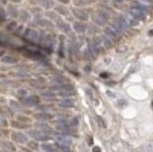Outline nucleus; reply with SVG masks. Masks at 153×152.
I'll return each instance as SVG.
<instances>
[{
    "label": "nucleus",
    "mask_w": 153,
    "mask_h": 152,
    "mask_svg": "<svg viewBox=\"0 0 153 152\" xmlns=\"http://www.w3.org/2000/svg\"><path fill=\"white\" fill-rule=\"evenodd\" d=\"M51 90L55 91L60 97H69L74 94V85L71 84H63V85H57L55 87H52Z\"/></svg>",
    "instance_id": "obj_1"
},
{
    "label": "nucleus",
    "mask_w": 153,
    "mask_h": 152,
    "mask_svg": "<svg viewBox=\"0 0 153 152\" xmlns=\"http://www.w3.org/2000/svg\"><path fill=\"white\" fill-rule=\"evenodd\" d=\"M24 38L25 41H27L32 43H39L42 37V32H39L36 29L26 28L24 32Z\"/></svg>",
    "instance_id": "obj_2"
},
{
    "label": "nucleus",
    "mask_w": 153,
    "mask_h": 152,
    "mask_svg": "<svg viewBox=\"0 0 153 152\" xmlns=\"http://www.w3.org/2000/svg\"><path fill=\"white\" fill-rule=\"evenodd\" d=\"M28 135L33 138L36 141H39V142H46L51 139L50 135L44 133L43 131H42L41 130H30L27 131Z\"/></svg>",
    "instance_id": "obj_3"
},
{
    "label": "nucleus",
    "mask_w": 153,
    "mask_h": 152,
    "mask_svg": "<svg viewBox=\"0 0 153 152\" xmlns=\"http://www.w3.org/2000/svg\"><path fill=\"white\" fill-rule=\"evenodd\" d=\"M20 102L25 106H28V107H32V106H36L39 103L41 100H39V97L37 95H31V96H25L23 97L22 99H20Z\"/></svg>",
    "instance_id": "obj_4"
},
{
    "label": "nucleus",
    "mask_w": 153,
    "mask_h": 152,
    "mask_svg": "<svg viewBox=\"0 0 153 152\" xmlns=\"http://www.w3.org/2000/svg\"><path fill=\"white\" fill-rule=\"evenodd\" d=\"M23 55L25 57L35 59V60H42L45 57L42 52H39L38 50H32V49H25V51L23 52Z\"/></svg>",
    "instance_id": "obj_5"
},
{
    "label": "nucleus",
    "mask_w": 153,
    "mask_h": 152,
    "mask_svg": "<svg viewBox=\"0 0 153 152\" xmlns=\"http://www.w3.org/2000/svg\"><path fill=\"white\" fill-rule=\"evenodd\" d=\"M114 27L119 31V32H122L126 29H128L129 27V24L128 21L126 20L123 16H118L116 20H115V24L113 25Z\"/></svg>",
    "instance_id": "obj_6"
},
{
    "label": "nucleus",
    "mask_w": 153,
    "mask_h": 152,
    "mask_svg": "<svg viewBox=\"0 0 153 152\" xmlns=\"http://www.w3.org/2000/svg\"><path fill=\"white\" fill-rule=\"evenodd\" d=\"M10 138L13 142L18 143V144H27L28 142V138L25 134H24L23 133H19V131H12L10 134Z\"/></svg>",
    "instance_id": "obj_7"
},
{
    "label": "nucleus",
    "mask_w": 153,
    "mask_h": 152,
    "mask_svg": "<svg viewBox=\"0 0 153 152\" xmlns=\"http://www.w3.org/2000/svg\"><path fill=\"white\" fill-rule=\"evenodd\" d=\"M92 20L95 24H97L98 25H101V26L105 25L107 24V16H106L103 12H101V11L93 13Z\"/></svg>",
    "instance_id": "obj_8"
},
{
    "label": "nucleus",
    "mask_w": 153,
    "mask_h": 152,
    "mask_svg": "<svg viewBox=\"0 0 153 152\" xmlns=\"http://www.w3.org/2000/svg\"><path fill=\"white\" fill-rule=\"evenodd\" d=\"M35 127L39 130H41L42 131H43L44 133L48 134V135H52V134H55L56 131L55 130L53 129L52 127H50L48 124L43 123V122H37L35 123Z\"/></svg>",
    "instance_id": "obj_9"
},
{
    "label": "nucleus",
    "mask_w": 153,
    "mask_h": 152,
    "mask_svg": "<svg viewBox=\"0 0 153 152\" xmlns=\"http://www.w3.org/2000/svg\"><path fill=\"white\" fill-rule=\"evenodd\" d=\"M130 13H131V15L136 20H144L146 18L145 11L141 10L140 8H138V7L137 8H131L130 10Z\"/></svg>",
    "instance_id": "obj_10"
},
{
    "label": "nucleus",
    "mask_w": 153,
    "mask_h": 152,
    "mask_svg": "<svg viewBox=\"0 0 153 152\" xmlns=\"http://www.w3.org/2000/svg\"><path fill=\"white\" fill-rule=\"evenodd\" d=\"M105 34L107 35L109 38H111L112 39H114V41H116V39H118L119 37V34H120V32L117 31L114 26H108V27L105 28Z\"/></svg>",
    "instance_id": "obj_11"
},
{
    "label": "nucleus",
    "mask_w": 153,
    "mask_h": 152,
    "mask_svg": "<svg viewBox=\"0 0 153 152\" xmlns=\"http://www.w3.org/2000/svg\"><path fill=\"white\" fill-rule=\"evenodd\" d=\"M72 13H74V15L77 19L82 20V21H86V20L88 19V13L85 10H80V9H72Z\"/></svg>",
    "instance_id": "obj_12"
},
{
    "label": "nucleus",
    "mask_w": 153,
    "mask_h": 152,
    "mask_svg": "<svg viewBox=\"0 0 153 152\" xmlns=\"http://www.w3.org/2000/svg\"><path fill=\"white\" fill-rule=\"evenodd\" d=\"M0 115L5 117H12L14 116V110L6 105H0Z\"/></svg>",
    "instance_id": "obj_13"
},
{
    "label": "nucleus",
    "mask_w": 153,
    "mask_h": 152,
    "mask_svg": "<svg viewBox=\"0 0 153 152\" xmlns=\"http://www.w3.org/2000/svg\"><path fill=\"white\" fill-rule=\"evenodd\" d=\"M56 26L58 27V29H60L62 32L68 33V32L71 31V26H70V24L68 23H66L65 21H63L62 19L58 18L56 21Z\"/></svg>",
    "instance_id": "obj_14"
},
{
    "label": "nucleus",
    "mask_w": 153,
    "mask_h": 152,
    "mask_svg": "<svg viewBox=\"0 0 153 152\" xmlns=\"http://www.w3.org/2000/svg\"><path fill=\"white\" fill-rule=\"evenodd\" d=\"M0 148L4 151H15V146L11 142L5 141V140H0Z\"/></svg>",
    "instance_id": "obj_15"
},
{
    "label": "nucleus",
    "mask_w": 153,
    "mask_h": 152,
    "mask_svg": "<svg viewBox=\"0 0 153 152\" xmlns=\"http://www.w3.org/2000/svg\"><path fill=\"white\" fill-rule=\"evenodd\" d=\"M33 116H34L36 119L41 120V121H46V120L52 119V115H50L49 113H46V112H42V113L34 114Z\"/></svg>",
    "instance_id": "obj_16"
},
{
    "label": "nucleus",
    "mask_w": 153,
    "mask_h": 152,
    "mask_svg": "<svg viewBox=\"0 0 153 152\" xmlns=\"http://www.w3.org/2000/svg\"><path fill=\"white\" fill-rule=\"evenodd\" d=\"M34 22H35L38 25L42 26V27H46V26H52L51 22H49L48 20H46V19L42 18L41 16H35V18H34Z\"/></svg>",
    "instance_id": "obj_17"
},
{
    "label": "nucleus",
    "mask_w": 153,
    "mask_h": 152,
    "mask_svg": "<svg viewBox=\"0 0 153 152\" xmlns=\"http://www.w3.org/2000/svg\"><path fill=\"white\" fill-rule=\"evenodd\" d=\"M56 141L57 143H60V144H63V145H66V146H71L72 144V141L70 139L69 137L65 136V135H61V134H58L56 136Z\"/></svg>",
    "instance_id": "obj_18"
},
{
    "label": "nucleus",
    "mask_w": 153,
    "mask_h": 152,
    "mask_svg": "<svg viewBox=\"0 0 153 152\" xmlns=\"http://www.w3.org/2000/svg\"><path fill=\"white\" fill-rule=\"evenodd\" d=\"M10 125H11V127L15 128V129H20V130H25V129H27L30 127V125H28L27 123L19 122V121H15V120H11Z\"/></svg>",
    "instance_id": "obj_19"
},
{
    "label": "nucleus",
    "mask_w": 153,
    "mask_h": 152,
    "mask_svg": "<svg viewBox=\"0 0 153 152\" xmlns=\"http://www.w3.org/2000/svg\"><path fill=\"white\" fill-rule=\"evenodd\" d=\"M74 28L78 33H83L88 29V25L83 22H75L74 24Z\"/></svg>",
    "instance_id": "obj_20"
},
{
    "label": "nucleus",
    "mask_w": 153,
    "mask_h": 152,
    "mask_svg": "<svg viewBox=\"0 0 153 152\" xmlns=\"http://www.w3.org/2000/svg\"><path fill=\"white\" fill-rule=\"evenodd\" d=\"M10 107L13 110H14V112H21V113H25V111L22 107V105L20 104L18 102L14 101V100H10Z\"/></svg>",
    "instance_id": "obj_21"
},
{
    "label": "nucleus",
    "mask_w": 153,
    "mask_h": 152,
    "mask_svg": "<svg viewBox=\"0 0 153 152\" xmlns=\"http://www.w3.org/2000/svg\"><path fill=\"white\" fill-rule=\"evenodd\" d=\"M37 2L45 9H52L55 7L54 0H37Z\"/></svg>",
    "instance_id": "obj_22"
},
{
    "label": "nucleus",
    "mask_w": 153,
    "mask_h": 152,
    "mask_svg": "<svg viewBox=\"0 0 153 152\" xmlns=\"http://www.w3.org/2000/svg\"><path fill=\"white\" fill-rule=\"evenodd\" d=\"M1 62L4 64H15L18 62V58L11 56H3L1 58Z\"/></svg>",
    "instance_id": "obj_23"
},
{
    "label": "nucleus",
    "mask_w": 153,
    "mask_h": 152,
    "mask_svg": "<svg viewBox=\"0 0 153 152\" xmlns=\"http://www.w3.org/2000/svg\"><path fill=\"white\" fill-rule=\"evenodd\" d=\"M41 148L44 151H51V152H53V151H56L57 150V148L56 146V144L54 145V144H50V143H43V144L41 145Z\"/></svg>",
    "instance_id": "obj_24"
},
{
    "label": "nucleus",
    "mask_w": 153,
    "mask_h": 152,
    "mask_svg": "<svg viewBox=\"0 0 153 152\" xmlns=\"http://www.w3.org/2000/svg\"><path fill=\"white\" fill-rule=\"evenodd\" d=\"M58 104L63 108H72L74 106V102L71 100H69V99H63V100H61L58 102Z\"/></svg>",
    "instance_id": "obj_25"
},
{
    "label": "nucleus",
    "mask_w": 153,
    "mask_h": 152,
    "mask_svg": "<svg viewBox=\"0 0 153 152\" xmlns=\"http://www.w3.org/2000/svg\"><path fill=\"white\" fill-rule=\"evenodd\" d=\"M8 12H9V14L11 17H13V18H17L19 16V10H18V9L16 8V7L12 6V5H10L8 7Z\"/></svg>",
    "instance_id": "obj_26"
},
{
    "label": "nucleus",
    "mask_w": 153,
    "mask_h": 152,
    "mask_svg": "<svg viewBox=\"0 0 153 152\" xmlns=\"http://www.w3.org/2000/svg\"><path fill=\"white\" fill-rule=\"evenodd\" d=\"M57 54L60 57H64L65 56V47H64V42H63V37H60V43H59L58 49H57Z\"/></svg>",
    "instance_id": "obj_27"
},
{
    "label": "nucleus",
    "mask_w": 153,
    "mask_h": 152,
    "mask_svg": "<svg viewBox=\"0 0 153 152\" xmlns=\"http://www.w3.org/2000/svg\"><path fill=\"white\" fill-rule=\"evenodd\" d=\"M19 17L21 18L23 21H28V20L30 19V15H29V13L27 11H25L24 10H19Z\"/></svg>",
    "instance_id": "obj_28"
},
{
    "label": "nucleus",
    "mask_w": 153,
    "mask_h": 152,
    "mask_svg": "<svg viewBox=\"0 0 153 152\" xmlns=\"http://www.w3.org/2000/svg\"><path fill=\"white\" fill-rule=\"evenodd\" d=\"M76 6H88L93 3V0H74Z\"/></svg>",
    "instance_id": "obj_29"
},
{
    "label": "nucleus",
    "mask_w": 153,
    "mask_h": 152,
    "mask_svg": "<svg viewBox=\"0 0 153 152\" xmlns=\"http://www.w3.org/2000/svg\"><path fill=\"white\" fill-rule=\"evenodd\" d=\"M52 81L57 84V85H63V84H66L68 82V79L67 78H64V77H54L52 79Z\"/></svg>",
    "instance_id": "obj_30"
},
{
    "label": "nucleus",
    "mask_w": 153,
    "mask_h": 152,
    "mask_svg": "<svg viewBox=\"0 0 153 152\" xmlns=\"http://www.w3.org/2000/svg\"><path fill=\"white\" fill-rule=\"evenodd\" d=\"M56 10L60 13L61 15H68L69 14V10L67 8H65L63 6H57L56 7Z\"/></svg>",
    "instance_id": "obj_31"
},
{
    "label": "nucleus",
    "mask_w": 153,
    "mask_h": 152,
    "mask_svg": "<svg viewBox=\"0 0 153 152\" xmlns=\"http://www.w3.org/2000/svg\"><path fill=\"white\" fill-rule=\"evenodd\" d=\"M30 85L36 88H43V84L39 80H30Z\"/></svg>",
    "instance_id": "obj_32"
},
{
    "label": "nucleus",
    "mask_w": 153,
    "mask_h": 152,
    "mask_svg": "<svg viewBox=\"0 0 153 152\" xmlns=\"http://www.w3.org/2000/svg\"><path fill=\"white\" fill-rule=\"evenodd\" d=\"M56 146L57 148V150H61V151H70L71 150L69 146H66V145H63V144H60V143L56 142Z\"/></svg>",
    "instance_id": "obj_33"
},
{
    "label": "nucleus",
    "mask_w": 153,
    "mask_h": 152,
    "mask_svg": "<svg viewBox=\"0 0 153 152\" xmlns=\"http://www.w3.org/2000/svg\"><path fill=\"white\" fill-rule=\"evenodd\" d=\"M27 147L30 148V150H38L39 149V144L35 141H28Z\"/></svg>",
    "instance_id": "obj_34"
},
{
    "label": "nucleus",
    "mask_w": 153,
    "mask_h": 152,
    "mask_svg": "<svg viewBox=\"0 0 153 152\" xmlns=\"http://www.w3.org/2000/svg\"><path fill=\"white\" fill-rule=\"evenodd\" d=\"M42 95L45 98H54L56 96V93L54 92L53 90L51 91H44V92H42Z\"/></svg>",
    "instance_id": "obj_35"
},
{
    "label": "nucleus",
    "mask_w": 153,
    "mask_h": 152,
    "mask_svg": "<svg viewBox=\"0 0 153 152\" xmlns=\"http://www.w3.org/2000/svg\"><path fill=\"white\" fill-rule=\"evenodd\" d=\"M18 120L25 122V123H30L32 121L31 118H29L27 116H18Z\"/></svg>",
    "instance_id": "obj_36"
},
{
    "label": "nucleus",
    "mask_w": 153,
    "mask_h": 152,
    "mask_svg": "<svg viewBox=\"0 0 153 152\" xmlns=\"http://www.w3.org/2000/svg\"><path fill=\"white\" fill-rule=\"evenodd\" d=\"M17 27V23L16 22H11V23H10L8 25H7V29H8L9 31H13L15 28Z\"/></svg>",
    "instance_id": "obj_37"
},
{
    "label": "nucleus",
    "mask_w": 153,
    "mask_h": 152,
    "mask_svg": "<svg viewBox=\"0 0 153 152\" xmlns=\"http://www.w3.org/2000/svg\"><path fill=\"white\" fill-rule=\"evenodd\" d=\"M8 126V121L5 118V116L0 115V127H7Z\"/></svg>",
    "instance_id": "obj_38"
},
{
    "label": "nucleus",
    "mask_w": 153,
    "mask_h": 152,
    "mask_svg": "<svg viewBox=\"0 0 153 152\" xmlns=\"http://www.w3.org/2000/svg\"><path fill=\"white\" fill-rule=\"evenodd\" d=\"M6 20V12L3 8L0 7V22H4Z\"/></svg>",
    "instance_id": "obj_39"
},
{
    "label": "nucleus",
    "mask_w": 153,
    "mask_h": 152,
    "mask_svg": "<svg viewBox=\"0 0 153 152\" xmlns=\"http://www.w3.org/2000/svg\"><path fill=\"white\" fill-rule=\"evenodd\" d=\"M46 14H47V16H48V17H50L51 19L56 20V21L58 19V16L56 14V12H54V11H48L47 13H46Z\"/></svg>",
    "instance_id": "obj_40"
},
{
    "label": "nucleus",
    "mask_w": 153,
    "mask_h": 152,
    "mask_svg": "<svg viewBox=\"0 0 153 152\" xmlns=\"http://www.w3.org/2000/svg\"><path fill=\"white\" fill-rule=\"evenodd\" d=\"M98 117V122H99V124H100V126L101 127H102V128H106V124H105V122L103 121V119L101 117V116H97Z\"/></svg>",
    "instance_id": "obj_41"
},
{
    "label": "nucleus",
    "mask_w": 153,
    "mask_h": 152,
    "mask_svg": "<svg viewBox=\"0 0 153 152\" xmlns=\"http://www.w3.org/2000/svg\"><path fill=\"white\" fill-rule=\"evenodd\" d=\"M17 93L21 97H25L26 95H27V91H26L25 89H19L17 91Z\"/></svg>",
    "instance_id": "obj_42"
},
{
    "label": "nucleus",
    "mask_w": 153,
    "mask_h": 152,
    "mask_svg": "<svg viewBox=\"0 0 153 152\" xmlns=\"http://www.w3.org/2000/svg\"><path fill=\"white\" fill-rule=\"evenodd\" d=\"M78 118L77 117H72V119L71 120V126L72 127H74V126H77V125H78Z\"/></svg>",
    "instance_id": "obj_43"
},
{
    "label": "nucleus",
    "mask_w": 153,
    "mask_h": 152,
    "mask_svg": "<svg viewBox=\"0 0 153 152\" xmlns=\"http://www.w3.org/2000/svg\"><path fill=\"white\" fill-rule=\"evenodd\" d=\"M8 130H2L0 129V137H4V136H7L8 135Z\"/></svg>",
    "instance_id": "obj_44"
},
{
    "label": "nucleus",
    "mask_w": 153,
    "mask_h": 152,
    "mask_svg": "<svg viewBox=\"0 0 153 152\" xmlns=\"http://www.w3.org/2000/svg\"><path fill=\"white\" fill-rule=\"evenodd\" d=\"M109 76H110V74L107 73V72H102V73H101V77H102V78H104V79L108 78Z\"/></svg>",
    "instance_id": "obj_45"
},
{
    "label": "nucleus",
    "mask_w": 153,
    "mask_h": 152,
    "mask_svg": "<svg viewBox=\"0 0 153 152\" xmlns=\"http://www.w3.org/2000/svg\"><path fill=\"white\" fill-rule=\"evenodd\" d=\"M59 2H61V3H63V4H68V3H70V1L71 0H58Z\"/></svg>",
    "instance_id": "obj_46"
},
{
    "label": "nucleus",
    "mask_w": 153,
    "mask_h": 152,
    "mask_svg": "<svg viewBox=\"0 0 153 152\" xmlns=\"http://www.w3.org/2000/svg\"><path fill=\"white\" fill-rule=\"evenodd\" d=\"M10 1L12 3H20L21 2V0H10Z\"/></svg>",
    "instance_id": "obj_47"
},
{
    "label": "nucleus",
    "mask_w": 153,
    "mask_h": 152,
    "mask_svg": "<svg viewBox=\"0 0 153 152\" xmlns=\"http://www.w3.org/2000/svg\"><path fill=\"white\" fill-rule=\"evenodd\" d=\"M4 55H5V51H3V50H0V57H2Z\"/></svg>",
    "instance_id": "obj_48"
},
{
    "label": "nucleus",
    "mask_w": 153,
    "mask_h": 152,
    "mask_svg": "<svg viewBox=\"0 0 153 152\" xmlns=\"http://www.w3.org/2000/svg\"><path fill=\"white\" fill-rule=\"evenodd\" d=\"M93 151H101V149L99 148V147H94V148L92 149Z\"/></svg>",
    "instance_id": "obj_49"
},
{
    "label": "nucleus",
    "mask_w": 153,
    "mask_h": 152,
    "mask_svg": "<svg viewBox=\"0 0 153 152\" xmlns=\"http://www.w3.org/2000/svg\"><path fill=\"white\" fill-rule=\"evenodd\" d=\"M113 1H115V2H117V3H123L124 0H113Z\"/></svg>",
    "instance_id": "obj_50"
},
{
    "label": "nucleus",
    "mask_w": 153,
    "mask_h": 152,
    "mask_svg": "<svg viewBox=\"0 0 153 152\" xmlns=\"http://www.w3.org/2000/svg\"><path fill=\"white\" fill-rule=\"evenodd\" d=\"M149 36H153V30H150V31L149 32Z\"/></svg>",
    "instance_id": "obj_51"
},
{
    "label": "nucleus",
    "mask_w": 153,
    "mask_h": 152,
    "mask_svg": "<svg viewBox=\"0 0 153 152\" xmlns=\"http://www.w3.org/2000/svg\"><path fill=\"white\" fill-rule=\"evenodd\" d=\"M99 1H101V2H103V3H106L108 1V0H99Z\"/></svg>",
    "instance_id": "obj_52"
},
{
    "label": "nucleus",
    "mask_w": 153,
    "mask_h": 152,
    "mask_svg": "<svg viewBox=\"0 0 153 152\" xmlns=\"http://www.w3.org/2000/svg\"><path fill=\"white\" fill-rule=\"evenodd\" d=\"M4 44V42H2V39H0V46H1V45H3Z\"/></svg>",
    "instance_id": "obj_53"
},
{
    "label": "nucleus",
    "mask_w": 153,
    "mask_h": 152,
    "mask_svg": "<svg viewBox=\"0 0 153 152\" xmlns=\"http://www.w3.org/2000/svg\"><path fill=\"white\" fill-rule=\"evenodd\" d=\"M4 77V75L3 74H0V78H3Z\"/></svg>",
    "instance_id": "obj_54"
}]
</instances>
